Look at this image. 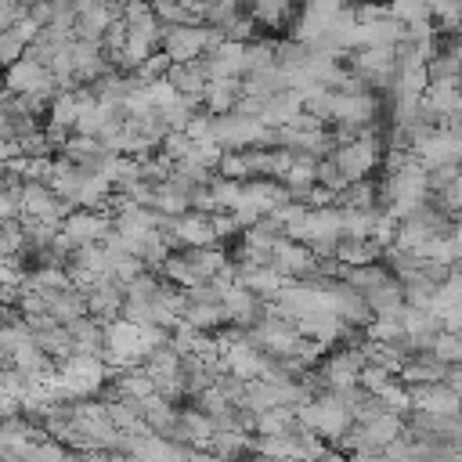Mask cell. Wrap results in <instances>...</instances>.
<instances>
[{
    "label": "cell",
    "mask_w": 462,
    "mask_h": 462,
    "mask_svg": "<svg viewBox=\"0 0 462 462\" xmlns=\"http://www.w3.org/2000/svg\"><path fill=\"white\" fill-rule=\"evenodd\" d=\"M249 14H253L256 22H271V25H274V22L289 18L292 11H289L285 4H256V7H249Z\"/></svg>",
    "instance_id": "cell-3"
},
{
    "label": "cell",
    "mask_w": 462,
    "mask_h": 462,
    "mask_svg": "<svg viewBox=\"0 0 462 462\" xmlns=\"http://www.w3.org/2000/svg\"><path fill=\"white\" fill-rule=\"evenodd\" d=\"M101 383H105V361L97 354H76L72 361H65L58 375V390H69V393H90Z\"/></svg>",
    "instance_id": "cell-1"
},
{
    "label": "cell",
    "mask_w": 462,
    "mask_h": 462,
    "mask_svg": "<svg viewBox=\"0 0 462 462\" xmlns=\"http://www.w3.org/2000/svg\"><path fill=\"white\" fill-rule=\"evenodd\" d=\"M220 177L227 180H242V177H253V166H249V152H227L224 148V159H220Z\"/></svg>",
    "instance_id": "cell-2"
}]
</instances>
